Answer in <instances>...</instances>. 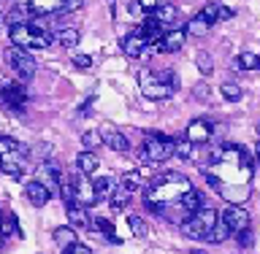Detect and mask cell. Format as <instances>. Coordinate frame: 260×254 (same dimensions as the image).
Instances as JSON below:
<instances>
[{
  "label": "cell",
  "mask_w": 260,
  "mask_h": 254,
  "mask_svg": "<svg viewBox=\"0 0 260 254\" xmlns=\"http://www.w3.org/2000/svg\"><path fill=\"white\" fill-rule=\"evenodd\" d=\"M190 190H192L190 178L168 170V173L154 176L149 184H144V203L149 211H154V214H166V208L176 206Z\"/></svg>",
  "instance_id": "obj_1"
},
{
  "label": "cell",
  "mask_w": 260,
  "mask_h": 254,
  "mask_svg": "<svg viewBox=\"0 0 260 254\" xmlns=\"http://www.w3.org/2000/svg\"><path fill=\"white\" fill-rule=\"evenodd\" d=\"M8 38H11V46H19V49H49L54 46V32L44 27L41 19H32L27 24H14L8 27Z\"/></svg>",
  "instance_id": "obj_2"
},
{
  "label": "cell",
  "mask_w": 260,
  "mask_h": 254,
  "mask_svg": "<svg viewBox=\"0 0 260 254\" xmlns=\"http://www.w3.org/2000/svg\"><path fill=\"white\" fill-rule=\"evenodd\" d=\"M168 157H174V138L162 135V133H149L146 141L138 149V162L144 165H157V162H166Z\"/></svg>",
  "instance_id": "obj_3"
},
{
  "label": "cell",
  "mask_w": 260,
  "mask_h": 254,
  "mask_svg": "<svg viewBox=\"0 0 260 254\" xmlns=\"http://www.w3.org/2000/svg\"><path fill=\"white\" fill-rule=\"evenodd\" d=\"M217 222H219L217 211L209 208V206H203L201 211H195V214H190L187 219H182V222H179V227H182V233L187 235V238H192V241H206V235L211 233V227H214Z\"/></svg>",
  "instance_id": "obj_4"
},
{
  "label": "cell",
  "mask_w": 260,
  "mask_h": 254,
  "mask_svg": "<svg viewBox=\"0 0 260 254\" xmlns=\"http://www.w3.org/2000/svg\"><path fill=\"white\" fill-rule=\"evenodd\" d=\"M3 60L11 65V70H16V76H19V81H27L36 76V60H32V54L30 52H24V49L19 46H8L6 52H3Z\"/></svg>",
  "instance_id": "obj_5"
},
{
  "label": "cell",
  "mask_w": 260,
  "mask_h": 254,
  "mask_svg": "<svg viewBox=\"0 0 260 254\" xmlns=\"http://www.w3.org/2000/svg\"><path fill=\"white\" fill-rule=\"evenodd\" d=\"M138 87H141V95L149 97V100H166V97L174 95V89L162 84L152 68H141V70H138Z\"/></svg>",
  "instance_id": "obj_6"
},
{
  "label": "cell",
  "mask_w": 260,
  "mask_h": 254,
  "mask_svg": "<svg viewBox=\"0 0 260 254\" xmlns=\"http://www.w3.org/2000/svg\"><path fill=\"white\" fill-rule=\"evenodd\" d=\"M60 178H62V170H60V165H57L54 160L38 162V168H36V182L44 187L49 195H57V192H60Z\"/></svg>",
  "instance_id": "obj_7"
},
{
  "label": "cell",
  "mask_w": 260,
  "mask_h": 254,
  "mask_svg": "<svg viewBox=\"0 0 260 254\" xmlns=\"http://www.w3.org/2000/svg\"><path fill=\"white\" fill-rule=\"evenodd\" d=\"M71 184H73V206L89 208V206H95V203H101V200H98V195H95L92 182H89L87 176L71 173Z\"/></svg>",
  "instance_id": "obj_8"
},
{
  "label": "cell",
  "mask_w": 260,
  "mask_h": 254,
  "mask_svg": "<svg viewBox=\"0 0 260 254\" xmlns=\"http://www.w3.org/2000/svg\"><path fill=\"white\" fill-rule=\"evenodd\" d=\"M27 89H24L19 81H0V103H6L11 111H24V103H27Z\"/></svg>",
  "instance_id": "obj_9"
},
{
  "label": "cell",
  "mask_w": 260,
  "mask_h": 254,
  "mask_svg": "<svg viewBox=\"0 0 260 254\" xmlns=\"http://www.w3.org/2000/svg\"><path fill=\"white\" fill-rule=\"evenodd\" d=\"M122 49H125V54L130 57V60H146V57L154 52V49L146 44V38L138 32V27L130 32V35L122 38Z\"/></svg>",
  "instance_id": "obj_10"
},
{
  "label": "cell",
  "mask_w": 260,
  "mask_h": 254,
  "mask_svg": "<svg viewBox=\"0 0 260 254\" xmlns=\"http://www.w3.org/2000/svg\"><path fill=\"white\" fill-rule=\"evenodd\" d=\"M228 230H231V235L241 233V230H249V211L241 208V206H228L222 211V219H219Z\"/></svg>",
  "instance_id": "obj_11"
},
{
  "label": "cell",
  "mask_w": 260,
  "mask_h": 254,
  "mask_svg": "<svg viewBox=\"0 0 260 254\" xmlns=\"http://www.w3.org/2000/svg\"><path fill=\"white\" fill-rule=\"evenodd\" d=\"M184 41H187V32H184V30H179V27H174V30H166V35H162L152 49H154V52L174 54V52H179V49L184 46Z\"/></svg>",
  "instance_id": "obj_12"
},
{
  "label": "cell",
  "mask_w": 260,
  "mask_h": 254,
  "mask_svg": "<svg viewBox=\"0 0 260 254\" xmlns=\"http://www.w3.org/2000/svg\"><path fill=\"white\" fill-rule=\"evenodd\" d=\"M211 135H214V130H211V125H209L206 119H192L190 125H187V133H184V138H187V141H190L192 146L209 143Z\"/></svg>",
  "instance_id": "obj_13"
},
{
  "label": "cell",
  "mask_w": 260,
  "mask_h": 254,
  "mask_svg": "<svg viewBox=\"0 0 260 254\" xmlns=\"http://www.w3.org/2000/svg\"><path fill=\"white\" fill-rule=\"evenodd\" d=\"M24 162H27V154H19V152L3 154V157H0V170L8 173L11 178H19L24 173Z\"/></svg>",
  "instance_id": "obj_14"
},
{
  "label": "cell",
  "mask_w": 260,
  "mask_h": 254,
  "mask_svg": "<svg viewBox=\"0 0 260 254\" xmlns=\"http://www.w3.org/2000/svg\"><path fill=\"white\" fill-rule=\"evenodd\" d=\"M98 133H101V141H103V143H109V149H114V152H127V149H130L127 138L122 135L114 125H103Z\"/></svg>",
  "instance_id": "obj_15"
},
{
  "label": "cell",
  "mask_w": 260,
  "mask_h": 254,
  "mask_svg": "<svg viewBox=\"0 0 260 254\" xmlns=\"http://www.w3.org/2000/svg\"><path fill=\"white\" fill-rule=\"evenodd\" d=\"M65 214H68V222L73 230H89V225H92V216L87 214V208H81V206H65Z\"/></svg>",
  "instance_id": "obj_16"
},
{
  "label": "cell",
  "mask_w": 260,
  "mask_h": 254,
  "mask_svg": "<svg viewBox=\"0 0 260 254\" xmlns=\"http://www.w3.org/2000/svg\"><path fill=\"white\" fill-rule=\"evenodd\" d=\"M98 165H101V160H98L95 152H81V154H76V170H79L81 176H92L95 170H98Z\"/></svg>",
  "instance_id": "obj_17"
},
{
  "label": "cell",
  "mask_w": 260,
  "mask_h": 254,
  "mask_svg": "<svg viewBox=\"0 0 260 254\" xmlns=\"http://www.w3.org/2000/svg\"><path fill=\"white\" fill-rule=\"evenodd\" d=\"M24 192H27V200H30L36 208L46 206L49 198H52V195H49V192L44 190V187H41V184L36 182V178H32V182H27V187H24Z\"/></svg>",
  "instance_id": "obj_18"
},
{
  "label": "cell",
  "mask_w": 260,
  "mask_h": 254,
  "mask_svg": "<svg viewBox=\"0 0 260 254\" xmlns=\"http://www.w3.org/2000/svg\"><path fill=\"white\" fill-rule=\"evenodd\" d=\"M179 208H182L187 216L195 214V211H201V208H203V195H201L198 190H190L182 200H179Z\"/></svg>",
  "instance_id": "obj_19"
},
{
  "label": "cell",
  "mask_w": 260,
  "mask_h": 254,
  "mask_svg": "<svg viewBox=\"0 0 260 254\" xmlns=\"http://www.w3.org/2000/svg\"><path fill=\"white\" fill-rule=\"evenodd\" d=\"M54 32V41L57 44H62V46H76L79 41H81V32H79V27H60V30H52Z\"/></svg>",
  "instance_id": "obj_20"
},
{
  "label": "cell",
  "mask_w": 260,
  "mask_h": 254,
  "mask_svg": "<svg viewBox=\"0 0 260 254\" xmlns=\"http://www.w3.org/2000/svg\"><path fill=\"white\" fill-rule=\"evenodd\" d=\"M154 19H157V24H162V27H168V24H174L176 22V16H179V11H176V6H171V3H162V6H157L154 8Z\"/></svg>",
  "instance_id": "obj_21"
},
{
  "label": "cell",
  "mask_w": 260,
  "mask_h": 254,
  "mask_svg": "<svg viewBox=\"0 0 260 254\" xmlns=\"http://www.w3.org/2000/svg\"><path fill=\"white\" fill-rule=\"evenodd\" d=\"M89 230H98V233H103L106 238H109V243H122V238H119L117 233H114V225L109 222V219H103V216L92 219V225H89Z\"/></svg>",
  "instance_id": "obj_22"
},
{
  "label": "cell",
  "mask_w": 260,
  "mask_h": 254,
  "mask_svg": "<svg viewBox=\"0 0 260 254\" xmlns=\"http://www.w3.org/2000/svg\"><path fill=\"white\" fill-rule=\"evenodd\" d=\"M11 152H19V154H27V157H30V146L19 143L16 138L0 135V157H3V154H11Z\"/></svg>",
  "instance_id": "obj_23"
},
{
  "label": "cell",
  "mask_w": 260,
  "mask_h": 254,
  "mask_svg": "<svg viewBox=\"0 0 260 254\" xmlns=\"http://www.w3.org/2000/svg\"><path fill=\"white\" fill-rule=\"evenodd\" d=\"M92 187H95L98 200H106V198H109V195L114 192L117 182H114V176H101V178H95V182H92Z\"/></svg>",
  "instance_id": "obj_24"
},
{
  "label": "cell",
  "mask_w": 260,
  "mask_h": 254,
  "mask_svg": "<svg viewBox=\"0 0 260 254\" xmlns=\"http://www.w3.org/2000/svg\"><path fill=\"white\" fill-rule=\"evenodd\" d=\"M119 187H122V190H127V192H136V190H141V187H144L141 170H127V173L119 178Z\"/></svg>",
  "instance_id": "obj_25"
},
{
  "label": "cell",
  "mask_w": 260,
  "mask_h": 254,
  "mask_svg": "<svg viewBox=\"0 0 260 254\" xmlns=\"http://www.w3.org/2000/svg\"><path fill=\"white\" fill-rule=\"evenodd\" d=\"M236 68L239 70H260V57L255 52H241L236 57Z\"/></svg>",
  "instance_id": "obj_26"
},
{
  "label": "cell",
  "mask_w": 260,
  "mask_h": 254,
  "mask_svg": "<svg viewBox=\"0 0 260 254\" xmlns=\"http://www.w3.org/2000/svg\"><path fill=\"white\" fill-rule=\"evenodd\" d=\"M109 203H111V208H114V211H125V208H127V203H130V192H127V190H122V187L117 184V187H114V192L109 195Z\"/></svg>",
  "instance_id": "obj_27"
},
{
  "label": "cell",
  "mask_w": 260,
  "mask_h": 254,
  "mask_svg": "<svg viewBox=\"0 0 260 254\" xmlns=\"http://www.w3.org/2000/svg\"><path fill=\"white\" fill-rule=\"evenodd\" d=\"M54 243H60L62 249H68V246H73V243H79V241H76V230H73V227H57V230H54Z\"/></svg>",
  "instance_id": "obj_28"
},
{
  "label": "cell",
  "mask_w": 260,
  "mask_h": 254,
  "mask_svg": "<svg viewBox=\"0 0 260 254\" xmlns=\"http://www.w3.org/2000/svg\"><path fill=\"white\" fill-rule=\"evenodd\" d=\"M192 154H195V146L187 141V138H174V157L192 160Z\"/></svg>",
  "instance_id": "obj_29"
},
{
  "label": "cell",
  "mask_w": 260,
  "mask_h": 254,
  "mask_svg": "<svg viewBox=\"0 0 260 254\" xmlns=\"http://www.w3.org/2000/svg\"><path fill=\"white\" fill-rule=\"evenodd\" d=\"M209 30L211 27L201 19V16H192V19L187 22V30L184 32H187V35H195V38H203V35H209Z\"/></svg>",
  "instance_id": "obj_30"
},
{
  "label": "cell",
  "mask_w": 260,
  "mask_h": 254,
  "mask_svg": "<svg viewBox=\"0 0 260 254\" xmlns=\"http://www.w3.org/2000/svg\"><path fill=\"white\" fill-rule=\"evenodd\" d=\"M219 92H222V97H225L228 103H239L241 97H244L241 87H239V84H233V81H225V84L219 87Z\"/></svg>",
  "instance_id": "obj_31"
},
{
  "label": "cell",
  "mask_w": 260,
  "mask_h": 254,
  "mask_svg": "<svg viewBox=\"0 0 260 254\" xmlns=\"http://www.w3.org/2000/svg\"><path fill=\"white\" fill-rule=\"evenodd\" d=\"M6 22H8V27H14V24H27L30 16H27V11H24L22 6H14L11 11L6 14Z\"/></svg>",
  "instance_id": "obj_32"
},
{
  "label": "cell",
  "mask_w": 260,
  "mask_h": 254,
  "mask_svg": "<svg viewBox=\"0 0 260 254\" xmlns=\"http://www.w3.org/2000/svg\"><path fill=\"white\" fill-rule=\"evenodd\" d=\"M198 16L211 27L214 22H219V3H206V6H203L201 11H198Z\"/></svg>",
  "instance_id": "obj_33"
},
{
  "label": "cell",
  "mask_w": 260,
  "mask_h": 254,
  "mask_svg": "<svg viewBox=\"0 0 260 254\" xmlns=\"http://www.w3.org/2000/svg\"><path fill=\"white\" fill-rule=\"evenodd\" d=\"M228 238H231V230H228L222 222H217L214 227H211V233L206 235L209 243H222V241H228Z\"/></svg>",
  "instance_id": "obj_34"
},
{
  "label": "cell",
  "mask_w": 260,
  "mask_h": 254,
  "mask_svg": "<svg viewBox=\"0 0 260 254\" xmlns=\"http://www.w3.org/2000/svg\"><path fill=\"white\" fill-rule=\"evenodd\" d=\"M101 133L98 130H87L84 135H81V146H84V152H95L98 146H101Z\"/></svg>",
  "instance_id": "obj_35"
},
{
  "label": "cell",
  "mask_w": 260,
  "mask_h": 254,
  "mask_svg": "<svg viewBox=\"0 0 260 254\" xmlns=\"http://www.w3.org/2000/svg\"><path fill=\"white\" fill-rule=\"evenodd\" d=\"M195 62H198V70L203 73V76H211V73H214V60H211L206 52H198Z\"/></svg>",
  "instance_id": "obj_36"
},
{
  "label": "cell",
  "mask_w": 260,
  "mask_h": 254,
  "mask_svg": "<svg viewBox=\"0 0 260 254\" xmlns=\"http://www.w3.org/2000/svg\"><path fill=\"white\" fill-rule=\"evenodd\" d=\"M127 225H130V230H133V235H138V238H144V235H146V222L141 216H130Z\"/></svg>",
  "instance_id": "obj_37"
},
{
  "label": "cell",
  "mask_w": 260,
  "mask_h": 254,
  "mask_svg": "<svg viewBox=\"0 0 260 254\" xmlns=\"http://www.w3.org/2000/svg\"><path fill=\"white\" fill-rule=\"evenodd\" d=\"M22 235L19 233V227H16V216H8V219H3V222H0V235Z\"/></svg>",
  "instance_id": "obj_38"
},
{
  "label": "cell",
  "mask_w": 260,
  "mask_h": 254,
  "mask_svg": "<svg viewBox=\"0 0 260 254\" xmlns=\"http://www.w3.org/2000/svg\"><path fill=\"white\" fill-rule=\"evenodd\" d=\"M73 65H76L79 70H89L92 68V57L89 54H73Z\"/></svg>",
  "instance_id": "obj_39"
},
{
  "label": "cell",
  "mask_w": 260,
  "mask_h": 254,
  "mask_svg": "<svg viewBox=\"0 0 260 254\" xmlns=\"http://www.w3.org/2000/svg\"><path fill=\"white\" fill-rule=\"evenodd\" d=\"M136 6H141V11H146V14H154V8L160 6V0H136Z\"/></svg>",
  "instance_id": "obj_40"
},
{
  "label": "cell",
  "mask_w": 260,
  "mask_h": 254,
  "mask_svg": "<svg viewBox=\"0 0 260 254\" xmlns=\"http://www.w3.org/2000/svg\"><path fill=\"white\" fill-rule=\"evenodd\" d=\"M236 238H239V243L244 249H249L252 246V230H241V233H236Z\"/></svg>",
  "instance_id": "obj_41"
},
{
  "label": "cell",
  "mask_w": 260,
  "mask_h": 254,
  "mask_svg": "<svg viewBox=\"0 0 260 254\" xmlns=\"http://www.w3.org/2000/svg\"><path fill=\"white\" fill-rule=\"evenodd\" d=\"M192 92H195V97H198V100H209V92H211V89H209V84H198Z\"/></svg>",
  "instance_id": "obj_42"
},
{
  "label": "cell",
  "mask_w": 260,
  "mask_h": 254,
  "mask_svg": "<svg viewBox=\"0 0 260 254\" xmlns=\"http://www.w3.org/2000/svg\"><path fill=\"white\" fill-rule=\"evenodd\" d=\"M62 254H92V251H89L87 246H81V243H73V246H68Z\"/></svg>",
  "instance_id": "obj_43"
},
{
  "label": "cell",
  "mask_w": 260,
  "mask_h": 254,
  "mask_svg": "<svg viewBox=\"0 0 260 254\" xmlns=\"http://www.w3.org/2000/svg\"><path fill=\"white\" fill-rule=\"evenodd\" d=\"M92 100H95V97H87V100L81 103V108H79V117H87V111H89V105H92Z\"/></svg>",
  "instance_id": "obj_44"
},
{
  "label": "cell",
  "mask_w": 260,
  "mask_h": 254,
  "mask_svg": "<svg viewBox=\"0 0 260 254\" xmlns=\"http://www.w3.org/2000/svg\"><path fill=\"white\" fill-rule=\"evenodd\" d=\"M233 16V8H225V6H219V19H231Z\"/></svg>",
  "instance_id": "obj_45"
},
{
  "label": "cell",
  "mask_w": 260,
  "mask_h": 254,
  "mask_svg": "<svg viewBox=\"0 0 260 254\" xmlns=\"http://www.w3.org/2000/svg\"><path fill=\"white\" fill-rule=\"evenodd\" d=\"M0 241H3V235H0Z\"/></svg>",
  "instance_id": "obj_46"
},
{
  "label": "cell",
  "mask_w": 260,
  "mask_h": 254,
  "mask_svg": "<svg viewBox=\"0 0 260 254\" xmlns=\"http://www.w3.org/2000/svg\"><path fill=\"white\" fill-rule=\"evenodd\" d=\"M257 133H260V127H257Z\"/></svg>",
  "instance_id": "obj_47"
},
{
  "label": "cell",
  "mask_w": 260,
  "mask_h": 254,
  "mask_svg": "<svg viewBox=\"0 0 260 254\" xmlns=\"http://www.w3.org/2000/svg\"><path fill=\"white\" fill-rule=\"evenodd\" d=\"M257 57H260V54H257Z\"/></svg>",
  "instance_id": "obj_48"
}]
</instances>
